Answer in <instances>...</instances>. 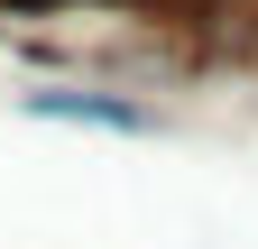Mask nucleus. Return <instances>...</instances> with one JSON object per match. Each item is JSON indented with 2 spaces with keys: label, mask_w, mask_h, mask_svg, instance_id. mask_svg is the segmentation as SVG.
I'll return each mask as SVG.
<instances>
[{
  "label": "nucleus",
  "mask_w": 258,
  "mask_h": 249,
  "mask_svg": "<svg viewBox=\"0 0 258 249\" xmlns=\"http://www.w3.org/2000/svg\"><path fill=\"white\" fill-rule=\"evenodd\" d=\"M37 120H92V130H157V111L139 102H111V92H28Z\"/></svg>",
  "instance_id": "f257e3e1"
}]
</instances>
